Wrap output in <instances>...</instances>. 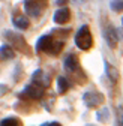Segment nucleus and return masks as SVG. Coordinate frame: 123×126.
<instances>
[{"label": "nucleus", "mask_w": 123, "mask_h": 126, "mask_svg": "<svg viewBox=\"0 0 123 126\" xmlns=\"http://www.w3.org/2000/svg\"><path fill=\"white\" fill-rule=\"evenodd\" d=\"M5 93H8V86H5V84H0V96H3Z\"/></svg>", "instance_id": "aec40b11"}, {"label": "nucleus", "mask_w": 123, "mask_h": 126, "mask_svg": "<svg viewBox=\"0 0 123 126\" xmlns=\"http://www.w3.org/2000/svg\"><path fill=\"white\" fill-rule=\"evenodd\" d=\"M104 65H105V74H107V77H108L113 83H117L119 81V71L113 65H110L108 62H105Z\"/></svg>", "instance_id": "9b49d317"}, {"label": "nucleus", "mask_w": 123, "mask_h": 126, "mask_svg": "<svg viewBox=\"0 0 123 126\" xmlns=\"http://www.w3.org/2000/svg\"><path fill=\"white\" fill-rule=\"evenodd\" d=\"M53 44V36L51 35H44L38 39L36 42V50L38 51H45V53H48V48L51 47Z\"/></svg>", "instance_id": "1a4fd4ad"}, {"label": "nucleus", "mask_w": 123, "mask_h": 126, "mask_svg": "<svg viewBox=\"0 0 123 126\" xmlns=\"http://www.w3.org/2000/svg\"><path fill=\"white\" fill-rule=\"evenodd\" d=\"M110 6L114 12H122L123 11V0H113L110 3Z\"/></svg>", "instance_id": "a211bd4d"}, {"label": "nucleus", "mask_w": 123, "mask_h": 126, "mask_svg": "<svg viewBox=\"0 0 123 126\" xmlns=\"http://www.w3.org/2000/svg\"><path fill=\"white\" fill-rule=\"evenodd\" d=\"M45 5H47V0H24V9L27 15L33 18H38L42 14Z\"/></svg>", "instance_id": "7ed1b4c3"}, {"label": "nucleus", "mask_w": 123, "mask_h": 126, "mask_svg": "<svg viewBox=\"0 0 123 126\" xmlns=\"http://www.w3.org/2000/svg\"><path fill=\"white\" fill-rule=\"evenodd\" d=\"M119 126H123V108L119 107V122H117Z\"/></svg>", "instance_id": "6ab92c4d"}, {"label": "nucleus", "mask_w": 123, "mask_h": 126, "mask_svg": "<svg viewBox=\"0 0 123 126\" xmlns=\"http://www.w3.org/2000/svg\"><path fill=\"white\" fill-rule=\"evenodd\" d=\"M44 126H62V125L57 123V122H51V123H47V125H44Z\"/></svg>", "instance_id": "412c9836"}, {"label": "nucleus", "mask_w": 123, "mask_h": 126, "mask_svg": "<svg viewBox=\"0 0 123 126\" xmlns=\"http://www.w3.org/2000/svg\"><path fill=\"white\" fill-rule=\"evenodd\" d=\"M96 117H98V120H99L101 123H105V122H108V117H110V111H108V108H107V107L101 108L99 111L96 113Z\"/></svg>", "instance_id": "2eb2a0df"}, {"label": "nucleus", "mask_w": 123, "mask_h": 126, "mask_svg": "<svg viewBox=\"0 0 123 126\" xmlns=\"http://www.w3.org/2000/svg\"><path fill=\"white\" fill-rule=\"evenodd\" d=\"M75 45L78 47L80 50H83V51H87V50L92 48V45H93V36H92V33H90L89 26H83L78 32H77Z\"/></svg>", "instance_id": "f257e3e1"}, {"label": "nucleus", "mask_w": 123, "mask_h": 126, "mask_svg": "<svg viewBox=\"0 0 123 126\" xmlns=\"http://www.w3.org/2000/svg\"><path fill=\"white\" fill-rule=\"evenodd\" d=\"M104 36H105L107 44L110 45V48H116V47H117V42H119V33H117V30L110 26L108 29L105 30Z\"/></svg>", "instance_id": "6e6552de"}, {"label": "nucleus", "mask_w": 123, "mask_h": 126, "mask_svg": "<svg viewBox=\"0 0 123 126\" xmlns=\"http://www.w3.org/2000/svg\"><path fill=\"white\" fill-rule=\"evenodd\" d=\"M5 38L8 39L9 44H12V47H15V48L20 50L21 53H29L27 42H26V39H24L20 33H15V32L6 30V32H5Z\"/></svg>", "instance_id": "f03ea898"}, {"label": "nucleus", "mask_w": 123, "mask_h": 126, "mask_svg": "<svg viewBox=\"0 0 123 126\" xmlns=\"http://www.w3.org/2000/svg\"><path fill=\"white\" fill-rule=\"evenodd\" d=\"M122 24H123V18H122Z\"/></svg>", "instance_id": "5701e85b"}, {"label": "nucleus", "mask_w": 123, "mask_h": 126, "mask_svg": "<svg viewBox=\"0 0 123 126\" xmlns=\"http://www.w3.org/2000/svg\"><path fill=\"white\" fill-rule=\"evenodd\" d=\"M18 125H20V122L17 117H6L0 122V126H18Z\"/></svg>", "instance_id": "f3484780"}, {"label": "nucleus", "mask_w": 123, "mask_h": 126, "mask_svg": "<svg viewBox=\"0 0 123 126\" xmlns=\"http://www.w3.org/2000/svg\"><path fill=\"white\" fill-rule=\"evenodd\" d=\"M68 89H69V81L65 77H59L57 78V90H59V93H65Z\"/></svg>", "instance_id": "4468645a"}, {"label": "nucleus", "mask_w": 123, "mask_h": 126, "mask_svg": "<svg viewBox=\"0 0 123 126\" xmlns=\"http://www.w3.org/2000/svg\"><path fill=\"white\" fill-rule=\"evenodd\" d=\"M32 81H33V84H36V86H39L42 89L48 87L50 86V75H47L42 69H36V72L32 77Z\"/></svg>", "instance_id": "39448f33"}, {"label": "nucleus", "mask_w": 123, "mask_h": 126, "mask_svg": "<svg viewBox=\"0 0 123 126\" xmlns=\"http://www.w3.org/2000/svg\"><path fill=\"white\" fill-rule=\"evenodd\" d=\"M78 68H80L78 57L74 56V54H69V56L65 59V69H66V71H69V72H75Z\"/></svg>", "instance_id": "9d476101"}, {"label": "nucleus", "mask_w": 123, "mask_h": 126, "mask_svg": "<svg viewBox=\"0 0 123 126\" xmlns=\"http://www.w3.org/2000/svg\"><path fill=\"white\" fill-rule=\"evenodd\" d=\"M66 2H68V0H56V3H57L59 6H63V5H65Z\"/></svg>", "instance_id": "4be33fe9"}, {"label": "nucleus", "mask_w": 123, "mask_h": 126, "mask_svg": "<svg viewBox=\"0 0 123 126\" xmlns=\"http://www.w3.org/2000/svg\"><path fill=\"white\" fill-rule=\"evenodd\" d=\"M23 93L26 94L27 98H30V99H41L42 94H44V89L36 86V84H30V86H27L23 90Z\"/></svg>", "instance_id": "423d86ee"}, {"label": "nucleus", "mask_w": 123, "mask_h": 126, "mask_svg": "<svg viewBox=\"0 0 123 126\" xmlns=\"http://www.w3.org/2000/svg\"><path fill=\"white\" fill-rule=\"evenodd\" d=\"M83 101L87 108H98L99 105L104 104V94L99 92H86L83 94Z\"/></svg>", "instance_id": "20e7f679"}, {"label": "nucleus", "mask_w": 123, "mask_h": 126, "mask_svg": "<svg viewBox=\"0 0 123 126\" xmlns=\"http://www.w3.org/2000/svg\"><path fill=\"white\" fill-rule=\"evenodd\" d=\"M14 57V50H12V47L9 45H2L0 47V59H3V60H9Z\"/></svg>", "instance_id": "ddd939ff"}, {"label": "nucleus", "mask_w": 123, "mask_h": 126, "mask_svg": "<svg viewBox=\"0 0 123 126\" xmlns=\"http://www.w3.org/2000/svg\"><path fill=\"white\" fill-rule=\"evenodd\" d=\"M29 20L24 17V15H17V17L14 18V26L17 27V29H20V30H26L27 27H29Z\"/></svg>", "instance_id": "f8f14e48"}, {"label": "nucleus", "mask_w": 123, "mask_h": 126, "mask_svg": "<svg viewBox=\"0 0 123 126\" xmlns=\"http://www.w3.org/2000/svg\"><path fill=\"white\" fill-rule=\"evenodd\" d=\"M69 18H71V12L65 6H62L60 9H57L54 12V17H53L54 23H57V24H65V23L69 21Z\"/></svg>", "instance_id": "0eeeda50"}, {"label": "nucleus", "mask_w": 123, "mask_h": 126, "mask_svg": "<svg viewBox=\"0 0 123 126\" xmlns=\"http://www.w3.org/2000/svg\"><path fill=\"white\" fill-rule=\"evenodd\" d=\"M62 50H63V42H60V41H53L51 47L48 48V53H50V54H59Z\"/></svg>", "instance_id": "dca6fc26"}]
</instances>
